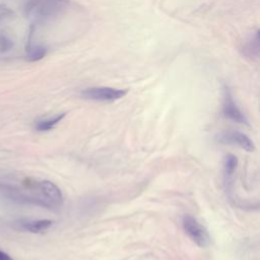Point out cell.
Listing matches in <instances>:
<instances>
[{"mask_svg": "<svg viewBox=\"0 0 260 260\" xmlns=\"http://www.w3.org/2000/svg\"><path fill=\"white\" fill-rule=\"evenodd\" d=\"M69 6V0H26L24 14L35 22H45L63 14Z\"/></svg>", "mask_w": 260, "mask_h": 260, "instance_id": "cell-1", "label": "cell"}, {"mask_svg": "<svg viewBox=\"0 0 260 260\" xmlns=\"http://www.w3.org/2000/svg\"><path fill=\"white\" fill-rule=\"evenodd\" d=\"M183 229L188 237L199 247H207L210 243V238L206 229L193 216L185 215L183 217Z\"/></svg>", "mask_w": 260, "mask_h": 260, "instance_id": "cell-2", "label": "cell"}, {"mask_svg": "<svg viewBox=\"0 0 260 260\" xmlns=\"http://www.w3.org/2000/svg\"><path fill=\"white\" fill-rule=\"evenodd\" d=\"M127 93L126 89H118L109 86L88 87L81 92V96L85 100L96 102H114L120 100Z\"/></svg>", "mask_w": 260, "mask_h": 260, "instance_id": "cell-3", "label": "cell"}, {"mask_svg": "<svg viewBox=\"0 0 260 260\" xmlns=\"http://www.w3.org/2000/svg\"><path fill=\"white\" fill-rule=\"evenodd\" d=\"M37 188L42 196L41 204L50 206V207H58L62 204L63 197L61 190L51 181L44 180L38 183Z\"/></svg>", "mask_w": 260, "mask_h": 260, "instance_id": "cell-4", "label": "cell"}, {"mask_svg": "<svg viewBox=\"0 0 260 260\" xmlns=\"http://www.w3.org/2000/svg\"><path fill=\"white\" fill-rule=\"evenodd\" d=\"M222 112H223V115L226 118H229V119H231V120H233L237 123L248 125V121H247L246 117L241 112L239 107L236 105V103H235V101H234V99L231 94V91L226 87L224 89V99H223Z\"/></svg>", "mask_w": 260, "mask_h": 260, "instance_id": "cell-5", "label": "cell"}, {"mask_svg": "<svg viewBox=\"0 0 260 260\" xmlns=\"http://www.w3.org/2000/svg\"><path fill=\"white\" fill-rule=\"evenodd\" d=\"M219 140L223 143H232V144H237L243 149L247 151H254L255 150V145L253 141L243 132L241 131H229L223 133Z\"/></svg>", "mask_w": 260, "mask_h": 260, "instance_id": "cell-6", "label": "cell"}, {"mask_svg": "<svg viewBox=\"0 0 260 260\" xmlns=\"http://www.w3.org/2000/svg\"><path fill=\"white\" fill-rule=\"evenodd\" d=\"M242 53L250 59H258L260 53V37L259 30L254 32L243 45Z\"/></svg>", "mask_w": 260, "mask_h": 260, "instance_id": "cell-7", "label": "cell"}, {"mask_svg": "<svg viewBox=\"0 0 260 260\" xmlns=\"http://www.w3.org/2000/svg\"><path fill=\"white\" fill-rule=\"evenodd\" d=\"M53 224V221L50 219H38V220H26V221H22L20 223L21 229L29 232V233H34V234H39L42 232L47 231L48 229H50Z\"/></svg>", "mask_w": 260, "mask_h": 260, "instance_id": "cell-8", "label": "cell"}, {"mask_svg": "<svg viewBox=\"0 0 260 260\" xmlns=\"http://www.w3.org/2000/svg\"><path fill=\"white\" fill-rule=\"evenodd\" d=\"M47 54V49L41 45H30L28 44L26 48V58L30 62L39 61L43 59Z\"/></svg>", "mask_w": 260, "mask_h": 260, "instance_id": "cell-9", "label": "cell"}, {"mask_svg": "<svg viewBox=\"0 0 260 260\" xmlns=\"http://www.w3.org/2000/svg\"><path fill=\"white\" fill-rule=\"evenodd\" d=\"M238 166V159L233 154H226L223 158V176L224 179L229 182L233 177Z\"/></svg>", "mask_w": 260, "mask_h": 260, "instance_id": "cell-10", "label": "cell"}, {"mask_svg": "<svg viewBox=\"0 0 260 260\" xmlns=\"http://www.w3.org/2000/svg\"><path fill=\"white\" fill-rule=\"evenodd\" d=\"M66 116V113H61L59 115H56L52 118H49V119H45V120H41L39 121L37 124H36V129L38 131H49L51 130L52 128L55 127L56 124H58L64 117Z\"/></svg>", "mask_w": 260, "mask_h": 260, "instance_id": "cell-11", "label": "cell"}, {"mask_svg": "<svg viewBox=\"0 0 260 260\" xmlns=\"http://www.w3.org/2000/svg\"><path fill=\"white\" fill-rule=\"evenodd\" d=\"M12 41L4 35H0V52H7L12 48Z\"/></svg>", "mask_w": 260, "mask_h": 260, "instance_id": "cell-12", "label": "cell"}, {"mask_svg": "<svg viewBox=\"0 0 260 260\" xmlns=\"http://www.w3.org/2000/svg\"><path fill=\"white\" fill-rule=\"evenodd\" d=\"M0 260H14V259H12L8 254L0 251Z\"/></svg>", "mask_w": 260, "mask_h": 260, "instance_id": "cell-13", "label": "cell"}, {"mask_svg": "<svg viewBox=\"0 0 260 260\" xmlns=\"http://www.w3.org/2000/svg\"><path fill=\"white\" fill-rule=\"evenodd\" d=\"M1 189H8V186H5V185H1L0 184V190Z\"/></svg>", "mask_w": 260, "mask_h": 260, "instance_id": "cell-14", "label": "cell"}]
</instances>
